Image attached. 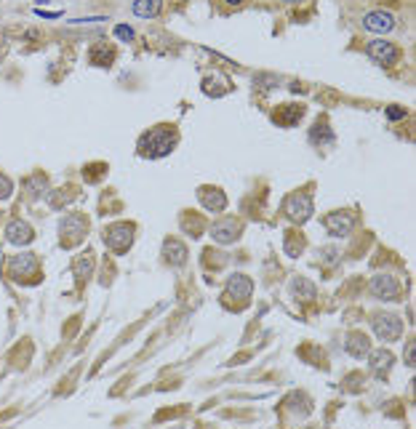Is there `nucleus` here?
<instances>
[{"label":"nucleus","instance_id":"obj_1","mask_svg":"<svg viewBox=\"0 0 416 429\" xmlns=\"http://www.w3.org/2000/svg\"><path fill=\"white\" fill-rule=\"evenodd\" d=\"M176 139L179 136H176V128L173 125H155V128H147L142 134L136 149L145 158H166L173 147H176Z\"/></svg>","mask_w":416,"mask_h":429},{"label":"nucleus","instance_id":"obj_2","mask_svg":"<svg viewBox=\"0 0 416 429\" xmlns=\"http://www.w3.org/2000/svg\"><path fill=\"white\" fill-rule=\"evenodd\" d=\"M134 232H136V227H134L131 221L112 224V227H107V230H104V243H107V248H110V251H115V254H125V251L131 248V243H134Z\"/></svg>","mask_w":416,"mask_h":429},{"label":"nucleus","instance_id":"obj_3","mask_svg":"<svg viewBox=\"0 0 416 429\" xmlns=\"http://www.w3.org/2000/svg\"><path fill=\"white\" fill-rule=\"evenodd\" d=\"M86 232H88V219H86V216H80V214L67 216V219L62 221V227H59L62 245H64V248H73V245H77L80 240L86 238Z\"/></svg>","mask_w":416,"mask_h":429},{"label":"nucleus","instance_id":"obj_4","mask_svg":"<svg viewBox=\"0 0 416 429\" xmlns=\"http://www.w3.org/2000/svg\"><path fill=\"white\" fill-rule=\"evenodd\" d=\"M283 211L286 216L296 221V224H302V221H307L310 216H313V197L307 195V192H294L286 203H283Z\"/></svg>","mask_w":416,"mask_h":429},{"label":"nucleus","instance_id":"obj_5","mask_svg":"<svg viewBox=\"0 0 416 429\" xmlns=\"http://www.w3.org/2000/svg\"><path fill=\"white\" fill-rule=\"evenodd\" d=\"M374 334L379 336L382 341H392V339H397V336L403 334V323H400V317L397 315H376L374 317Z\"/></svg>","mask_w":416,"mask_h":429},{"label":"nucleus","instance_id":"obj_6","mask_svg":"<svg viewBox=\"0 0 416 429\" xmlns=\"http://www.w3.org/2000/svg\"><path fill=\"white\" fill-rule=\"evenodd\" d=\"M366 53L376 64H382V67H390V64L397 62V48L392 46L390 40H374V43H368Z\"/></svg>","mask_w":416,"mask_h":429},{"label":"nucleus","instance_id":"obj_7","mask_svg":"<svg viewBox=\"0 0 416 429\" xmlns=\"http://www.w3.org/2000/svg\"><path fill=\"white\" fill-rule=\"evenodd\" d=\"M371 293L376 299H382V302H397L400 286H397V280L390 278V275H379V278L371 280Z\"/></svg>","mask_w":416,"mask_h":429},{"label":"nucleus","instance_id":"obj_8","mask_svg":"<svg viewBox=\"0 0 416 429\" xmlns=\"http://www.w3.org/2000/svg\"><path fill=\"white\" fill-rule=\"evenodd\" d=\"M241 235V221L238 219H232V216H227V219H221L217 221L214 227H211V238L221 243V245H227V243H235Z\"/></svg>","mask_w":416,"mask_h":429},{"label":"nucleus","instance_id":"obj_9","mask_svg":"<svg viewBox=\"0 0 416 429\" xmlns=\"http://www.w3.org/2000/svg\"><path fill=\"white\" fill-rule=\"evenodd\" d=\"M224 293H227V299H235V302H241V304H248V299H251V293H254V283H251L245 275H232V278L227 280Z\"/></svg>","mask_w":416,"mask_h":429},{"label":"nucleus","instance_id":"obj_10","mask_svg":"<svg viewBox=\"0 0 416 429\" xmlns=\"http://www.w3.org/2000/svg\"><path fill=\"white\" fill-rule=\"evenodd\" d=\"M352 224H355V219H352L350 211H337V214H328L326 219H323V227H326L331 235H337V238L350 235Z\"/></svg>","mask_w":416,"mask_h":429},{"label":"nucleus","instance_id":"obj_11","mask_svg":"<svg viewBox=\"0 0 416 429\" xmlns=\"http://www.w3.org/2000/svg\"><path fill=\"white\" fill-rule=\"evenodd\" d=\"M197 200H200V206L206 208V211H224V206H227V197H224V192L219 187H203V190H197Z\"/></svg>","mask_w":416,"mask_h":429},{"label":"nucleus","instance_id":"obj_12","mask_svg":"<svg viewBox=\"0 0 416 429\" xmlns=\"http://www.w3.org/2000/svg\"><path fill=\"white\" fill-rule=\"evenodd\" d=\"M363 27L371 29V32H390L395 27V16L387 14V11H371L363 16Z\"/></svg>","mask_w":416,"mask_h":429},{"label":"nucleus","instance_id":"obj_13","mask_svg":"<svg viewBox=\"0 0 416 429\" xmlns=\"http://www.w3.org/2000/svg\"><path fill=\"white\" fill-rule=\"evenodd\" d=\"M5 238L11 240V243H16V245H25V243H29L35 235H32V227H29L27 221L14 219V221H8V227H5Z\"/></svg>","mask_w":416,"mask_h":429},{"label":"nucleus","instance_id":"obj_14","mask_svg":"<svg viewBox=\"0 0 416 429\" xmlns=\"http://www.w3.org/2000/svg\"><path fill=\"white\" fill-rule=\"evenodd\" d=\"M35 259L29 256V254H19V256H14L11 264H8V272H11V278L14 280H25L29 278V272H35Z\"/></svg>","mask_w":416,"mask_h":429},{"label":"nucleus","instance_id":"obj_15","mask_svg":"<svg viewBox=\"0 0 416 429\" xmlns=\"http://www.w3.org/2000/svg\"><path fill=\"white\" fill-rule=\"evenodd\" d=\"M368 355H371V371L379 379H387V371H390L392 363H395L390 350H376V352H368Z\"/></svg>","mask_w":416,"mask_h":429},{"label":"nucleus","instance_id":"obj_16","mask_svg":"<svg viewBox=\"0 0 416 429\" xmlns=\"http://www.w3.org/2000/svg\"><path fill=\"white\" fill-rule=\"evenodd\" d=\"M344 347H347V352H350L352 358H363V355L371 352V341H368L366 334H350Z\"/></svg>","mask_w":416,"mask_h":429},{"label":"nucleus","instance_id":"obj_17","mask_svg":"<svg viewBox=\"0 0 416 429\" xmlns=\"http://www.w3.org/2000/svg\"><path fill=\"white\" fill-rule=\"evenodd\" d=\"M163 256H166V262H169V264H184L187 248H184V243H179L176 238H171V240H166Z\"/></svg>","mask_w":416,"mask_h":429},{"label":"nucleus","instance_id":"obj_18","mask_svg":"<svg viewBox=\"0 0 416 429\" xmlns=\"http://www.w3.org/2000/svg\"><path fill=\"white\" fill-rule=\"evenodd\" d=\"M302 107L299 104H289L286 110H278L275 115H272V120L275 123H280V125H294V123H299V118H302Z\"/></svg>","mask_w":416,"mask_h":429},{"label":"nucleus","instance_id":"obj_19","mask_svg":"<svg viewBox=\"0 0 416 429\" xmlns=\"http://www.w3.org/2000/svg\"><path fill=\"white\" fill-rule=\"evenodd\" d=\"M158 11H160V0H136L134 3L136 16H158Z\"/></svg>","mask_w":416,"mask_h":429},{"label":"nucleus","instance_id":"obj_20","mask_svg":"<svg viewBox=\"0 0 416 429\" xmlns=\"http://www.w3.org/2000/svg\"><path fill=\"white\" fill-rule=\"evenodd\" d=\"M75 272L80 280H86L91 272H94V254H83L77 262H75Z\"/></svg>","mask_w":416,"mask_h":429},{"label":"nucleus","instance_id":"obj_21","mask_svg":"<svg viewBox=\"0 0 416 429\" xmlns=\"http://www.w3.org/2000/svg\"><path fill=\"white\" fill-rule=\"evenodd\" d=\"M331 139H334V136H331V131L326 128V123H323V120H320L318 125L310 131V142L313 144H328Z\"/></svg>","mask_w":416,"mask_h":429},{"label":"nucleus","instance_id":"obj_22","mask_svg":"<svg viewBox=\"0 0 416 429\" xmlns=\"http://www.w3.org/2000/svg\"><path fill=\"white\" fill-rule=\"evenodd\" d=\"M291 291H294V296L302 293V299H313V296H315V286H313V283H307L304 278H296Z\"/></svg>","mask_w":416,"mask_h":429},{"label":"nucleus","instance_id":"obj_23","mask_svg":"<svg viewBox=\"0 0 416 429\" xmlns=\"http://www.w3.org/2000/svg\"><path fill=\"white\" fill-rule=\"evenodd\" d=\"M115 38L123 40V43H131V40L136 38V32H134L131 27H125V24H118V27H115Z\"/></svg>","mask_w":416,"mask_h":429},{"label":"nucleus","instance_id":"obj_24","mask_svg":"<svg viewBox=\"0 0 416 429\" xmlns=\"http://www.w3.org/2000/svg\"><path fill=\"white\" fill-rule=\"evenodd\" d=\"M11 190H14V182L5 173H0V200H5L11 195Z\"/></svg>","mask_w":416,"mask_h":429},{"label":"nucleus","instance_id":"obj_25","mask_svg":"<svg viewBox=\"0 0 416 429\" xmlns=\"http://www.w3.org/2000/svg\"><path fill=\"white\" fill-rule=\"evenodd\" d=\"M414 360H416V347L414 344H408V347H406V363L414 365Z\"/></svg>","mask_w":416,"mask_h":429},{"label":"nucleus","instance_id":"obj_26","mask_svg":"<svg viewBox=\"0 0 416 429\" xmlns=\"http://www.w3.org/2000/svg\"><path fill=\"white\" fill-rule=\"evenodd\" d=\"M387 118L390 120H400V118H406V112H403V110H387Z\"/></svg>","mask_w":416,"mask_h":429},{"label":"nucleus","instance_id":"obj_27","mask_svg":"<svg viewBox=\"0 0 416 429\" xmlns=\"http://www.w3.org/2000/svg\"><path fill=\"white\" fill-rule=\"evenodd\" d=\"M227 3H230V5H238V3H243V0H227Z\"/></svg>","mask_w":416,"mask_h":429},{"label":"nucleus","instance_id":"obj_28","mask_svg":"<svg viewBox=\"0 0 416 429\" xmlns=\"http://www.w3.org/2000/svg\"><path fill=\"white\" fill-rule=\"evenodd\" d=\"M283 3H299V0H283Z\"/></svg>","mask_w":416,"mask_h":429}]
</instances>
